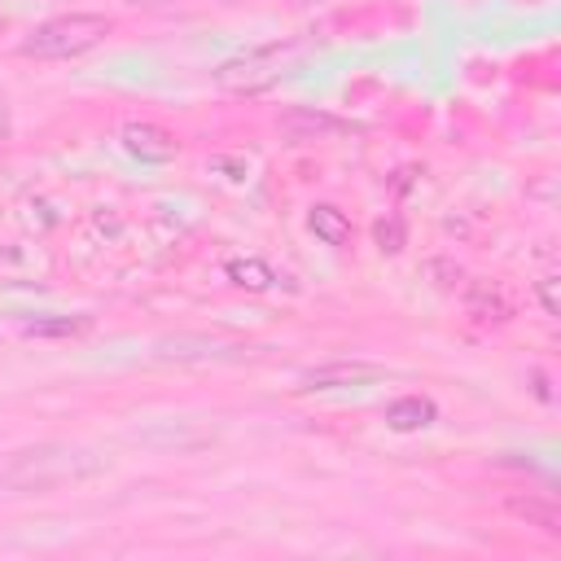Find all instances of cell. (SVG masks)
<instances>
[{
    "instance_id": "277c9868",
    "label": "cell",
    "mask_w": 561,
    "mask_h": 561,
    "mask_svg": "<svg viewBox=\"0 0 561 561\" xmlns=\"http://www.w3.org/2000/svg\"><path fill=\"white\" fill-rule=\"evenodd\" d=\"M153 355H158L162 364H210V359H241V355H250V346L228 342V337L175 333V337H162Z\"/></svg>"
},
{
    "instance_id": "6da1fadb",
    "label": "cell",
    "mask_w": 561,
    "mask_h": 561,
    "mask_svg": "<svg viewBox=\"0 0 561 561\" xmlns=\"http://www.w3.org/2000/svg\"><path fill=\"white\" fill-rule=\"evenodd\" d=\"M92 473H101V456L70 443H35V447L0 451V491H53Z\"/></svg>"
},
{
    "instance_id": "3957f363",
    "label": "cell",
    "mask_w": 561,
    "mask_h": 561,
    "mask_svg": "<svg viewBox=\"0 0 561 561\" xmlns=\"http://www.w3.org/2000/svg\"><path fill=\"white\" fill-rule=\"evenodd\" d=\"M298 53H302L298 39H276V44L237 53V57H228V61L215 66V83H219L224 92H245V96H250V92H263V88H272V83L285 75V66H289Z\"/></svg>"
},
{
    "instance_id": "8fae6325",
    "label": "cell",
    "mask_w": 561,
    "mask_h": 561,
    "mask_svg": "<svg viewBox=\"0 0 561 561\" xmlns=\"http://www.w3.org/2000/svg\"><path fill=\"white\" fill-rule=\"evenodd\" d=\"M228 280L232 285H241V289H254V294H263V289H272V280H276V272L263 263V259H228Z\"/></svg>"
},
{
    "instance_id": "7a4b0ae2",
    "label": "cell",
    "mask_w": 561,
    "mask_h": 561,
    "mask_svg": "<svg viewBox=\"0 0 561 561\" xmlns=\"http://www.w3.org/2000/svg\"><path fill=\"white\" fill-rule=\"evenodd\" d=\"M110 31H114V26H110V18H101V13H61V18L39 22V26L22 39V57H35V61L83 57V53H92L96 44H105Z\"/></svg>"
},
{
    "instance_id": "ac0fdd59",
    "label": "cell",
    "mask_w": 561,
    "mask_h": 561,
    "mask_svg": "<svg viewBox=\"0 0 561 561\" xmlns=\"http://www.w3.org/2000/svg\"><path fill=\"white\" fill-rule=\"evenodd\" d=\"M0 35H4V18H0Z\"/></svg>"
},
{
    "instance_id": "5bb4252c",
    "label": "cell",
    "mask_w": 561,
    "mask_h": 561,
    "mask_svg": "<svg viewBox=\"0 0 561 561\" xmlns=\"http://www.w3.org/2000/svg\"><path fill=\"white\" fill-rule=\"evenodd\" d=\"M373 241H377V250H381V254H399V250H403V241H408L403 219H399V215L377 219V224H373Z\"/></svg>"
},
{
    "instance_id": "8992f818",
    "label": "cell",
    "mask_w": 561,
    "mask_h": 561,
    "mask_svg": "<svg viewBox=\"0 0 561 561\" xmlns=\"http://www.w3.org/2000/svg\"><path fill=\"white\" fill-rule=\"evenodd\" d=\"M118 140H123V149H127L131 158H140V162H171V158L180 153V140H175L167 127H158V123H145V118H131V123H123Z\"/></svg>"
},
{
    "instance_id": "ba28073f",
    "label": "cell",
    "mask_w": 561,
    "mask_h": 561,
    "mask_svg": "<svg viewBox=\"0 0 561 561\" xmlns=\"http://www.w3.org/2000/svg\"><path fill=\"white\" fill-rule=\"evenodd\" d=\"M438 421V408L430 394H399L394 403H386V425L394 434H412V430H425Z\"/></svg>"
},
{
    "instance_id": "7c38bea8",
    "label": "cell",
    "mask_w": 561,
    "mask_h": 561,
    "mask_svg": "<svg viewBox=\"0 0 561 561\" xmlns=\"http://www.w3.org/2000/svg\"><path fill=\"white\" fill-rule=\"evenodd\" d=\"M88 329V316H31L22 320L26 337H75Z\"/></svg>"
},
{
    "instance_id": "e0dca14e",
    "label": "cell",
    "mask_w": 561,
    "mask_h": 561,
    "mask_svg": "<svg viewBox=\"0 0 561 561\" xmlns=\"http://www.w3.org/2000/svg\"><path fill=\"white\" fill-rule=\"evenodd\" d=\"M123 4H167V0H123Z\"/></svg>"
},
{
    "instance_id": "5b68a950",
    "label": "cell",
    "mask_w": 561,
    "mask_h": 561,
    "mask_svg": "<svg viewBox=\"0 0 561 561\" xmlns=\"http://www.w3.org/2000/svg\"><path fill=\"white\" fill-rule=\"evenodd\" d=\"M386 368L381 364H368V359H337V364H320V368H307L298 377V390H355V386H368V381H381Z\"/></svg>"
},
{
    "instance_id": "52a82bcc",
    "label": "cell",
    "mask_w": 561,
    "mask_h": 561,
    "mask_svg": "<svg viewBox=\"0 0 561 561\" xmlns=\"http://www.w3.org/2000/svg\"><path fill=\"white\" fill-rule=\"evenodd\" d=\"M276 127H280V136L294 140V145H302V140H329V136H346V131H351L342 118L320 114V110H285V114L276 118Z\"/></svg>"
},
{
    "instance_id": "9c48e42d",
    "label": "cell",
    "mask_w": 561,
    "mask_h": 561,
    "mask_svg": "<svg viewBox=\"0 0 561 561\" xmlns=\"http://www.w3.org/2000/svg\"><path fill=\"white\" fill-rule=\"evenodd\" d=\"M307 228H311L324 245H333V250H342V245L351 241V219H346L333 202H316V206L307 210Z\"/></svg>"
},
{
    "instance_id": "4fadbf2b",
    "label": "cell",
    "mask_w": 561,
    "mask_h": 561,
    "mask_svg": "<svg viewBox=\"0 0 561 561\" xmlns=\"http://www.w3.org/2000/svg\"><path fill=\"white\" fill-rule=\"evenodd\" d=\"M469 311H473L478 320H486V324H504V320H508V302H504L495 289H486V285H473Z\"/></svg>"
},
{
    "instance_id": "30bf717a",
    "label": "cell",
    "mask_w": 561,
    "mask_h": 561,
    "mask_svg": "<svg viewBox=\"0 0 561 561\" xmlns=\"http://www.w3.org/2000/svg\"><path fill=\"white\" fill-rule=\"evenodd\" d=\"M508 513L513 517H522V522H530V526H539L543 535H561V513H557V504H548V500H535V495H513L508 500Z\"/></svg>"
},
{
    "instance_id": "9a60e30c",
    "label": "cell",
    "mask_w": 561,
    "mask_h": 561,
    "mask_svg": "<svg viewBox=\"0 0 561 561\" xmlns=\"http://www.w3.org/2000/svg\"><path fill=\"white\" fill-rule=\"evenodd\" d=\"M557 285H561V280H557L552 272L535 280V294H539V302H543V311H548V316H561V298H557Z\"/></svg>"
},
{
    "instance_id": "2e32d148",
    "label": "cell",
    "mask_w": 561,
    "mask_h": 561,
    "mask_svg": "<svg viewBox=\"0 0 561 561\" xmlns=\"http://www.w3.org/2000/svg\"><path fill=\"white\" fill-rule=\"evenodd\" d=\"M9 131H13V118H9V105H4V101H0V140H4V136H9Z\"/></svg>"
}]
</instances>
